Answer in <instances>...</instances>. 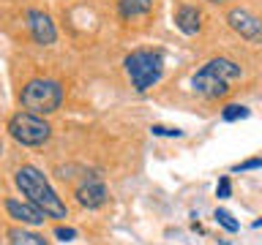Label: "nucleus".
<instances>
[{
	"mask_svg": "<svg viewBox=\"0 0 262 245\" xmlns=\"http://www.w3.org/2000/svg\"><path fill=\"white\" fill-rule=\"evenodd\" d=\"M14 183L25 196H28V202L36 204L47 218H66L69 215L63 199L55 193V188L49 185V180L41 175L36 166H19L14 175Z\"/></svg>",
	"mask_w": 262,
	"mask_h": 245,
	"instance_id": "f257e3e1",
	"label": "nucleus"
},
{
	"mask_svg": "<svg viewBox=\"0 0 262 245\" xmlns=\"http://www.w3.org/2000/svg\"><path fill=\"white\" fill-rule=\"evenodd\" d=\"M241 77H243V71L237 63L227 60V57H213L191 77V87L202 98H224L229 93V82H235Z\"/></svg>",
	"mask_w": 262,
	"mask_h": 245,
	"instance_id": "f03ea898",
	"label": "nucleus"
},
{
	"mask_svg": "<svg viewBox=\"0 0 262 245\" xmlns=\"http://www.w3.org/2000/svg\"><path fill=\"white\" fill-rule=\"evenodd\" d=\"M19 101H22L25 112L38 114V117H47V114H52V112L60 109L63 87H60V82H55V79H44V77L30 79L28 85L22 87Z\"/></svg>",
	"mask_w": 262,
	"mask_h": 245,
	"instance_id": "7ed1b4c3",
	"label": "nucleus"
},
{
	"mask_svg": "<svg viewBox=\"0 0 262 245\" xmlns=\"http://www.w3.org/2000/svg\"><path fill=\"white\" fill-rule=\"evenodd\" d=\"M123 65H126V74L137 93L150 90L164 74V57L161 52H153V49H137L123 60Z\"/></svg>",
	"mask_w": 262,
	"mask_h": 245,
	"instance_id": "20e7f679",
	"label": "nucleus"
},
{
	"mask_svg": "<svg viewBox=\"0 0 262 245\" xmlns=\"http://www.w3.org/2000/svg\"><path fill=\"white\" fill-rule=\"evenodd\" d=\"M8 134H11L14 142H19L25 147H38L52 136V126L44 117H38V114L19 112L8 120Z\"/></svg>",
	"mask_w": 262,
	"mask_h": 245,
	"instance_id": "39448f33",
	"label": "nucleus"
},
{
	"mask_svg": "<svg viewBox=\"0 0 262 245\" xmlns=\"http://www.w3.org/2000/svg\"><path fill=\"white\" fill-rule=\"evenodd\" d=\"M227 22L235 33H241L246 41H259L262 38V22L254 14H249L246 8H232L227 14Z\"/></svg>",
	"mask_w": 262,
	"mask_h": 245,
	"instance_id": "423d86ee",
	"label": "nucleus"
},
{
	"mask_svg": "<svg viewBox=\"0 0 262 245\" xmlns=\"http://www.w3.org/2000/svg\"><path fill=\"white\" fill-rule=\"evenodd\" d=\"M28 28L33 33V38H36V44L41 46H49V44H55V38H57V30H55V22H52V16L44 14V11H28Z\"/></svg>",
	"mask_w": 262,
	"mask_h": 245,
	"instance_id": "0eeeda50",
	"label": "nucleus"
},
{
	"mask_svg": "<svg viewBox=\"0 0 262 245\" xmlns=\"http://www.w3.org/2000/svg\"><path fill=\"white\" fill-rule=\"evenodd\" d=\"M6 212L11 215L14 220H19V224L25 226H41L47 220V215L41 212L36 204H30V202H19V199H6Z\"/></svg>",
	"mask_w": 262,
	"mask_h": 245,
	"instance_id": "6e6552de",
	"label": "nucleus"
},
{
	"mask_svg": "<svg viewBox=\"0 0 262 245\" xmlns=\"http://www.w3.org/2000/svg\"><path fill=\"white\" fill-rule=\"evenodd\" d=\"M77 202L82 204V207H88V210H96V207H101V204L106 202V185L101 183V180H88V183H82L77 188Z\"/></svg>",
	"mask_w": 262,
	"mask_h": 245,
	"instance_id": "1a4fd4ad",
	"label": "nucleus"
},
{
	"mask_svg": "<svg viewBox=\"0 0 262 245\" xmlns=\"http://www.w3.org/2000/svg\"><path fill=\"white\" fill-rule=\"evenodd\" d=\"M175 24H178L180 33L194 36V33H200V28H202V14L196 11L194 6H180L175 11Z\"/></svg>",
	"mask_w": 262,
	"mask_h": 245,
	"instance_id": "9d476101",
	"label": "nucleus"
},
{
	"mask_svg": "<svg viewBox=\"0 0 262 245\" xmlns=\"http://www.w3.org/2000/svg\"><path fill=\"white\" fill-rule=\"evenodd\" d=\"M153 11V0H120V16L134 19V16H147Z\"/></svg>",
	"mask_w": 262,
	"mask_h": 245,
	"instance_id": "9b49d317",
	"label": "nucleus"
},
{
	"mask_svg": "<svg viewBox=\"0 0 262 245\" xmlns=\"http://www.w3.org/2000/svg\"><path fill=\"white\" fill-rule=\"evenodd\" d=\"M8 245H47V240L36 232H28V229H8Z\"/></svg>",
	"mask_w": 262,
	"mask_h": 245,
	"instance_id": "f8f14e48",
	"label": "nucleus"
},
{
	"mask_svg": "<svg viewBox=\"0 0 262 245\" xmlns=\"http://www.w3.org/2000/svg\"><path fill=\"white\" fill-rule=\"evenodd\" d=\"M221 117H224L227 122L246 120V117H249V109H246L243 104H229V106H224V112H221Z\"/></svg>",
	"mask_w": 262,
	"mask_h": 245,
	"instance_id": "ddd939ff",
	"label": "nucleus"
},
{
	"mask_svg": "<svg viewBox=\"0 0 262 245\" xmlns=\"http://www.w3.org/2000/svg\"><path fill=\"white\" fill-rule=\"evenodd\" d=\"M216 220L227 229V232H237V229H241V224H237V220H235L232 215H229L227 210H216Z\"/></svg>",
	"mask_w": 262,
	"mask_h": 245,
	"instance_id": "4468645a",
	"label": "nucleus"
},
{
	"mask_svg": "<svg viewBox=\"0 0 262 245\" xmlns=\"http://www.w3.org/2000/svg\"><path fill=\"white\" fill-rule=\"evenodd\" d=\"M153 131V136H183V131H180V128H167V126H153L150 128Z\"/></svg>",
	"mask_w": 262,
	"mask_h": 245,
	"instance_id": "2eb2a0df",
	"label": "nucleus"
},
{
	"mask_svg": "<svg viewBox=\"0 0 262 245\" xmlns=\"http://www.w3.org/2000/svg\"><path fill=\"white\" fill-rule=\"evenodd\" d=\"M55 237H57V240H63V242H69V240H74V237H77V229H71V226H57V229H55Z\"/></svg>",
	"mask_w": 262,
	"mask_h": 245,
	"instance_id": "dca6fc26",
	"label": "nucleus"
},
{
	"mask_svg": "<svg viewBox=\"0 0 262 245\" xmlns=\"http://www.w3.org/2000/svg\"><path fill=\"white\" fill-rule=\"evenodd\" d=\"M229 191H232V188H229V177H221L219 180V188H216L219 199H229Z\"/></svg>",
	"mask_w": 262,
	"mask_h": 245,
	"instance_id": "f3484780",
	"label": "nucleus"
},
{
	"mask_svg": "<svg viewBox=\"0 0 262 245\" xmlns=\"http://www.w3.org/2000/svg\"><path fill=\"white\" fill-rule=\"evenodd\" d=\"M259 166H262V161H259V158H251V161L241 163V166H235V172H246V169H259Z\"/></svg>",
	"mask_w": 262,
	"mask_h": 245,
	"instance_id": "a211bd4d",
	"label": "nucleus"
},
{
	"mask_svg": "<svg viewBox=\"0 0 262 245\" xmlns=\"http://www.w3.org/2000/svg\"><path fill=\"white\" fill-rule=\"evenodd\" d=\"M0 158H3V142H0Z\"/></svg>",
	"mask_w": 262,
	"mask_h": 245,
	"instance_id": "6ab92c4d",
	"label": "nucleus"
},
{
	"mask_svg": "<svg viewBox=\"0 0 262 245\" xmlns=\"http://www.w3.org/2000/svg\"><path fill=\"white\" fill-rule=\"evenodd\" d=\"M210 3H224V0H210Z\"/></svg>",
	"mask_w": 262,
	"mask_h": 245,
	"instance_id": "aec40b11",
	"label": "nucleus"
}]
</instances>
